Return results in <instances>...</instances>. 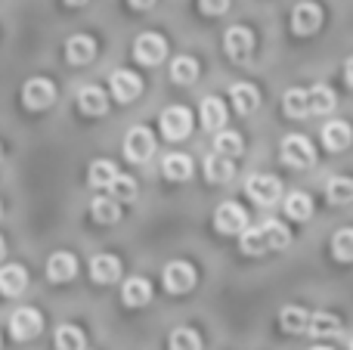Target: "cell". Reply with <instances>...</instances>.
Wrapping results in <instances>:
<instances>
[{
	"label": "cell",
	"instance_id": "cell-20",
	"mask_svg": "<svg viewBox=\"0 0 353 350\" xmlns=\"http://www.w3.org/2000/svg\"><path fill=\"white\" fill-rule=\"evenodd\" d=\"M261 227V233H263V239H267V248L270 251H285L288 245H292V233H288V227L282 220H263V223H257Z\"/></svg>",
	"mask_w": 353,
	"mask_h": 350
},
{
	"label": "cell",
	"instance_id": "cell-6",
	"mask_svg": "<svg viewBox=\"0 0 353 350\" xmlns=\"http://www.w3.org/2000/svg\"><path fill=\"white\" fill-rule=\"evenodd\" d=\"M245 192H248V198L257 205H276L282 196V183L273 174H251L248 183H245Z\"/></svg>",
	"mask_w": 353,
	"mask_h": 350
},
{
	"label": "cell",
	"instance_id": "cell-42",
	"mask_svg": "<svg viewBox=\"0 0 353 350\" xmlns=\"http://www.w3.org/2000/svg\"><path fill=\"white\" fill-rule=\"evenodd\" d=\"M130 6H134V10H149V6L155 3V0H128Z\"/></svg>",
	"mask_w": 353,
	"mask_h": 350
},
{
	"label": "cell",
	"instance_id": "cell-4",
	"mask_svg": "<svg viewBox=\"0 0 353 350\" xmlns=\"http://www.w3.org/2000/svg\"><path fill=\"white\" fill-rule=\"evenodd\" d=\"M159 127L161 134L168 136V140H186L189 134H192V112L186 109V105H171V109L161 112L159 118Z\"/></svg>",
	"mask_w": 353,
	"mask_h": 350
},
{
	"label": "cell",
	"instance_id": "cell-3",
	"mask_svg": "<svg viewBox=\"0 0 353 350\" xmlns=\"http://www.w3.org/2000/svg\"><path fill=\"white\" fill-rule=\"evenodd\" d=\"M282 158L292 167H313L316 165V149L304 134H288L282 140Z\"/></svg>",
	"mask_w": 353,
	"mask_h": 350
},
{
	"label": "cell",
	"instance_id": "cell-48",
	"mask_svg": "<svg viewBox=\"0 0 353 350\" xmlns=\"http://www.w3.org/2000/svg\"><path fill=\"white\" fill-rule=\"evenodd\" d=\"M350 350H353V341H350Z\"/></svg>",
	"mask_w": 353,
	"mask_h": 350
},
{
	"label": "cell",
	"instance_id": "cell-24",
	"mask_svg": "<svg viewBox=\"0 0 353 350\" xmlns=\"http://www.w3.org/2000/svg\"><path fill=\"white\" fill-rule=\"evenodd\" d=\"M90 214L97 223H103V227H112V223L121 220V202H115L112 196H99L90 202Z\"/></svg>",
	"mask_w": 353,
	"mask_h": 350
},
{
	"label": "cell",
	"instance_id": "cell-26",
	"mask_svg": "<svg viewBox=\"0 0 353 350\" xmlns=\"http://www.w3.org/2000/svg\"><path fill=\"white\" fill-rule=\"evenodd\" d=\"M226 121V105L220 96H205L201 99V124L208 130H220Z\"/></svg>",
	"mask_w": 353,
	"mask_h": 350
},
{
	"label": "cell",
	"instance_id": "cell-8",
	"mask_svg": "<svg viewBox=\"0 0 353 350\" xmlns=\"http://www.w3.org/2000/svg\"><path fill=\"white\" fill-rule=\"evenodd\" d=\"M134 56L143 65H159L168 56V41L161 34H155V31H146V34H140L134 41Z\"/></svg>",
	"mask_w": 353,
	"mask_h": 350
},
{
	"label": "cell",
	"instance_id": "cell-41",
	"mask_svg": "<svg viewBox=\"0 0 353 350\" xmlns=\"http://www.w3.org/2000/svg\"><path fill=\"white\" fill-rule=\"evenodd\" d=\"M344 78H347V84L353 87V56H350L347 62H344Z\"/></svg>",
	"mask_w": 353,
	"mask_h": 350
},
{
	"label": "cell",
	"instance_id": "cell-11",
	"mask_svg": "<svg viewBox=\"0 0 353 350\" xmlns=\"http://www.w3.org/2000/svg\"><path fill=\"white\" fill-rule=\"evenodd\" d=\"M319 25H323V10L313 0H301L292 10V28L294 34H316Z\"/></svg>",
	"mask_w": 353,
	"mask_h": 350
},
{
	"label": "cell",
	"instance_id": "cell-2",
	"mask_svg": "<svg viewBox=\"0 0 353 350\" xmlns=\"http://www.w3.org/2000/svg\"><path fill=\"white\" fill-rule=\"evenodd\" d=\"M155 152V136L149 127H130L124 136V158L134 165H146Z\"/></svg>",
	"mask_w": 353,
	"mask_h": 350
},
{
	"label": "cell",
	"instance_id": "cell-35",
	"mask_svg": "<svg viewBox=\"0 0 353 350\" xmlns=\"http://www.w3.org/2000/svg\"><path fill=\"white\" fill-rule=\"evenodd\" d=\"M168 350H201V338L195 329H174L168 338Z\"/></svg>",
	"mask_w": 353,
	"mask_h": 350
},
{
	"label": "cell",
	"instance_id": "cell-28",
	"mask_svg": "<svg viewBox=\"0 0 353 350\" xmlns=\"http://www.w3.org/2000/svg\"><path fill=\"white\" fill-rule=\"evenodd\" d=\"M192 158L183 152H171L165 161H161V171H165L168 180H189L192 177Z\"/></svg>",
	"mask_w": 353,
	"mask_h": 350
},
{
	"label": "cell",
	"instance_id": "cell-29",
	"mask_svg": "<svg viewBox=\"0 0 353 350\" xmlns=\"http://www.w3.org/2000/svg\"><path fill=\"white\" fill-rule=\"evenodd\" d=\"M307 320H310V313L304 307H282V313H279V322L288 335H304Z\"/></svg>",
	"mask_w": 353,
	"mask_h": 350
},
{
	"label": "cell",
	"instance_id": "cell-36",
	"mask_svg": "<svg viewBox=\"0 0 353 350\" xmlns=\"http://www.w3.org/2000/svg\"><path fill=\"white\" fill-rule=\"evenodd\" d=\"M282 109H285L288 118H304L307 115V90H301V87L285 90V96H282Z\"/></svg>",
	"mask_w": 353,
	"mask_h": 350
},
{
	"label": "cell",
	"instance_id": "cell-21",
	"mask_svg": "<svg viewBox=\"0 0 353 350\" xmlns=\"http://www.w3.org/2000/svg\"><path fill=\"white\" fill-rule=\"evenodd\" d=\"M230 99H232V109H236L239 115H251V112L261 105V93H257L254 84H232Z\"/></svg>",
	"mask_w": 353,
	"mask_h": 350
},
{
	"label": "cell",
	"instance_id": "cell-23",
	"mask_svg": "<svg viewBox=\"0 0 353 350\" xmlns=\"http://www.w3.org/2000/svg\"><path fill=\"white\" fill-rule=\"evenodd\" d=\"M205 177L211 180V183H230V180L236 177V165H232L230 155L214 152L211 158L205 161Z\"/></svg>",
	"mask_w": 353,
	"mask_h": 350
},
{
	"label": "cell",
	"instance_id": "cell-46",
	"mask_svg": "<svg viewBox=\"0 0 353 350\" xmlns=\"http://www.w3.org/2000/svg\"><path fill=\"white\" fill-rule=\"evenodd\" d=\"M313 350H332V347H313Z\"/></svg>",
	"mask_w": 353,
	"mask_h": 350
},
{
	"label": "cell",
	"instance_id": "cell-19",
	"mask_svg": "<svg viewBox=\"0 0 353 350\" xmlns=\"http://www.w3.org/2000/svg\"><path fill=\"white\" fill-rule=\"evenodd\" d=\"M74 99H78V109L84 112V115H105V112H109V96H105V90H99V87H81Z\"/></svg>",
	"mask_w": 353,
	"mask_h": 350
},
{
	"label": "cell",
	"instance_id": "cell-43",
	"mask_svg": "<svg viewBox=\"0 0 353 350\" xmlns=\"http://www.w3.org/2000/svg\"><path fill=\"white\" fill-rule=\"evenodd\" d=\"M68 6H84V3H90V0H65Z\"/></svg>",
	"mask_w": 353,
	"mask_h": 350
},
{
	"label": "cell",
	"instance_id": "cell-33",
	"mask_svg": "<svg viewBox=\"0 0 353 350\" xmlns=\"http://www.w3.org/2000/svg\"><path fill=\"white\" fill-rule=\"evenodd\" d=\"M325 196L332 205H347L353 202V180L350 177H332L325 183Z\"/></svg>",
	"mask_w": 353,
	"mask_h": 350
},
{
	"label": "cell",
	"instance_id": "cell-1",
	"mask_svg": "<svg viewBox=\"0 0 353 350\" xmlns=\"http://www.w3.org/2000/svg\"><path fill=\"white\" fill-rule=\"evenodd\" d=\"M161 282H165V289L171 291V295H186V291L195 289L199 273H195V267L189 264V260H171V264L161 270Z\"/></svg>",
	"mask_w": 353,
	"mask_h": 350
},
{
	"label": "cell",
	"instance_id": "cell-12",
	"mask_svg": "<svg viewBox=\"0 0 353 350\" xmlns=\"http://www.w3.org/2000/svg\"><path fill=\"white\" fill-rule=\"evenodd\" d=\"M223 50H226L230 59L245 62L248 59V53L254 50V34H251L245 25H232V28L226 31V37H223Z\"/></svg>",
	"mask_w": 353,
	"mask_h": 350
},
{
	"label": "cell",
	"instance_id": "cell-32",
	"mask_svg": "<svg viewBox=\"0 0 353 350\" xmlns=\"http://www.w3.org/2000/svg\"><path fill=\"white\" fill-rule=\"evenodd\" d=\"M115 174H118L115 161L99 158V161H93V165H90V171H87V180H90V186H97V189H105V186L112 183V177H115Z\"/></svg>",
	"mask_w": 353,
	"mask_h": 350
},
{
	"label": "cell",
	"instance_id": "cell-39",
	"mask_svg": "<svg viewBox=\"0 0 353 350\" xmlns=\"http://www.w3.org/2000/svg\"><path fill=\"white\" fill-rule=\"evenodd\" d=\"M332 254H335L338 260H344V264H350L353 260V229H338V233L332 236Z\"/></svg>",
	"mask_w": 353,
	"mask_h": 350
},
{
	"label": "cell",
	"instance_id": "cell-14",
	"mask_svg": "<svg viewBox=\"0 0 353 350\" xmlns=\"http://www.w3.org/2000/svg\"><path fill=\"white\" fill-rule=\"evenodd\" d=\"M65 59L72 62V65H87V62L97 59V41H93L90 34H74L68 37L65 43Z\"/></svg>",
	"mask_w": 353,
	"mask_h": 350
},
{
	"label": "cell",
	"instance_id": "cell-22",
	"mask_svg": "<svg viewBox=\"0 0 353 350\" xmlns=\"http://www.w3.org/2000/svg\"><path fill=\"white\" fill-rule=\"evenodd\" d=\"M335 109V90L325 84H316L307 90V115H329Z\"/></svg>",
	"mask_w": 353,
	"mask_h": 350
},
{
	"label": "cell",
	"instance_id": "cell-25",
	"mask_svg": "<svg viewBox=\"0 0 353 350\" xmlns=\"http://www.w3.org/2000/svg\"><path fill=\"white\" fill-rule=\"evenodd\" d=\"M338 332H341V320L335 313L319 310V313H310V320H307V335H313V338H329V335Z\"/></svg>",
	"mask_w": 353,
	"mask_h": 350
},
{
	"label": "cell",
	"instance_id": "cell-16",
	"mask_svg": "<svg viewBox=\"0 0 353 350\" xmlns=\"http://www.w3.org/2000/svg\"><path fill=\"white\" fill-rule=\"evenodd\" d=\"M353 143V127L347 121H329L323 127V146L329 152H344Z\"/></svg>",
	"mask_w": 353,
	"mask_h": 350
},
{
	"label": "cell",
	"instance_id": "cell-5",
	"mask_svg": "<svg viewBox=\"0 0 353 350\" xmlns=\"http://www.w3.org/2000/svg\"><path fill=\"white\" fill-rule=\"evenodd\" d=\"M41 329H43L41 310H34V307H19V310H12V316H10V335H12L16 341H31V338H37V335H41Z\"/></svg>",
	"mask_w": 353,
	"mask_h": 350
},
{
	"label": "cell",
	"instance_id": "cell-27",
	"mask_svg": "<svg viewBox=\"0 0 353 350\" xmlns=\"http://www.w3.org/2000/svg\"><path fill=\"white\" fill-rule=\"evenodd\" d=\"M282 208H285V214L292 217V220H307V217L313 214V198L307 196V192L294 189V192H288V196H285Z\"/></svg>",
	"mask_w": 353,
	"mask_h": 350
},
{
	"label": "cell",
	"instance_id": "cell-17",
	"mask_svg": "<svg viewBox=\"0 0 353 350\" xmlns=\"http://www.w3.org/2000/svg\"><path fill=\"white\" fill-rule=\"evenodd\" d=\"M74 273H78V260H74V254L56 251L53 258L47 260V279L50 282H68V279H74Z\"/></svg>",
	"mask_w": 353,
	"mask_h": 350
},
{
	"label": "cell",
	"instance_id": "cell-10",
	"mask_svg": "<svg viewBox=\"0 0 353 350\" xmlns=\"http://www.w3.org/2000/svg\"><path fill=\"white\" fill-rule=\"evenodd\" d=\"M214 227H217V233H223V236H236L248 227V214H245L242 205L223 202L217 211H214Z\"/></svg>",
	"mask_w": 353,
	"mask_h": 350
},
{
	"label": "cell",
	"instance_id": "cell-38",
	"mask_svg": "<svg viewBox=\"0 0 353 350\" xmlns=\"http://www.w3.org/2000/svg\"><path fill=\"white\" fill-rule=\"evenodd\" d=\"M239 236H242V251L245 254H267L270 251L267 239H263V233H261V227H245Z\"/></svg>",
	"mask_w": 353,
	"mask_h": 350
},
{
	"label": "cell",
	"instance_id": "cell-7",
	"mask_svg": "<svg viewBox=\"0 0 353 350\" xmlns=\"http://www.w3.org/2000/svg\"><path fill=\"white\" fill-rule=\"evenodd\" d=\"M53 99H56L53 81H47V78H31V81H25V87H22V103H25V109L43 112V109H50V105H53Z\"/></svg>",
	"mask_w": 353,
	"mask_h": 350
},
{
	"label": "cell",
	"instance_id": "cell-44",
	"mask_svg": "<svg viewBox=\"0 0 353 350\" xmlns=\"http://www.w3.org/2000/svg\"><path fill=\"white\" fill-rule=\"evenodd\" d=\"M3 254H6V242H3V236H0V260H3Z\"/></svg>",
	"mask_w": 353,
	"mask_h": 350
},
{
	"label": "cell",
	"instance_id": "cell-45",
	"mask_svg": "<svg viewBox=\"0 0 353 350\" xmlns=\"http://www.w3.org/2000/svg\"><path fill=\"white\" fill-rule=\"evenodd\" d=\"M0 161H3V146H0Z\"/></svg>",
	"mask_w": 353,
	"mask_h": 350
},
{
	"label": "cell",
	"instance_id": "cell-30",
	"mask_svg": "<svg viewBox=\"0 0 353 350\" xmlns=\"http://www.w3.org/2000/svg\"><path fill=\"white\" fill-rule=\"evenodd\" d=\"M105 189H109V196L115 198V202H134V198H137V180L118 171L115 177H112V183L105 186Z\"/></svg>",
	"mask_w": 353,
	"mask_h": 350
},
{
	"label": "cell",
	"instance_id": "cell-40",
	"mask_svg": "<svg viewBox=\"0 0 353 350\" xmlns=\"http://www.w3.org/2000/svg\"><path fill=\"white\" fill-rule=\"evenodd\" d=\"M201 12H208V16H220V12H226V6H230V0H199Z\"/></svg>",
	"mask_w": 353,
	"mask_h": 350
},
{
	"label": "cell",
	"instance_id": "cell-37",
	"mask_svg": "<svg viewBox=\"0 0 353 350\" xmlns=\"http://www.w3.org/2000/svg\"><path fill=\"white\" fill-rule=\"evenodd\" d=\"M242 149H245V143L239 134H232V130H217V136H214V152L232 158V155H242Z\"/></svg>",
	"mask_w": 353,
	"mask_h": 350
},
{
	"label": "cell",
	"instance_id": "cell-15",
	"mask_svg": "<svg viewBox=\"0 0 353 350\" xmlns=\"http://www.w3.org/2000/svg\"><path fill=\"white\" fill-rule=\"evenodd\" d=\"M28 285V273H25L22 264H6L0 267V295L6 298H19Z\"/></svg>",
	"mask_w": 353,
	"mask_h": 350
},
{
	"label": "cell",
	"instance_id": "cell-13",
	"mask_svg": "<svg viewBox=\"0 0 353 350\" xmlns=\"http://www.w3.org/2000/svg\"><path fill=\"white\" fill-rule=\"evenodd\" d=\"M90 276L93 282L99 285H112L121 279V260L115 258V254H97V258L90 260Z\"/></svg>",
	"mask_w": 353,
	"mask_h": 350
},
{
	"label": "cell",
	"instance_id": "cell-18",
	"mask_svg": "<svg viewBox=\"0 0 353 350\" xmlns=\"http://www.w3.org/2000/svg\"><path fill=\"white\" fill-rule=\"evenodd\" d=\"M121 301L128 304V307H146V304L152 301V285H149V279L130 276L121 289Z\"/></svg>",
	"mask_w": 353,
	"mask_h": 350
},
{
	"label": "cell",
	"instance_id": "cell-9",
	"mask_svg": "<svg viewBox=\"0 0 353 350\" xmlns=\"http://www.w3.org/2000/svg\"><path fill=\"white\" fill-rule=\"evenodd\" d=\"M109 84H112V96H115L118 103H134L143 93V78L137 72H130V68H115Z\"/></svg>",
	"mask_w": 353,
	"mask_h": 350
},
{
	"label": "cell",
	"instance_id": "cell-31",
	"mask_svg": "<svg viewBox=\"0 0 353 350\" xmlns=\"http://www.w3.org/2000/svg\"><path fill=\"white\" fill-rule=\"evenodd\" d=\"M171 78H174V84H192L199 78V62L192 56H176L171 62Z\"/></svg>",
	"mask_w": 353,
	"mask_h": 350
},
{
	"label": "cell",
	"instance_id": "cell-34",
	"mask_svg": "<svg viewBox=\"0 0 353 350\" xmlns=\"http://www.w3.org/2000/svg\"><path fill=\"white\" fill-rule=\"evenodd\" d=\"M87 338L78 326H59L56 329V350H84Z\"/></svg>",
	"mask_w": 353,
	"mask_h": 350
},
{
	"label": "cell",
	"instance_id": "cell-47",
	"mask_svg": "<svg viewBox=\"0 0 353 350\" xmlns=\"http://www.w3.org/2000/svg\"><path fill=\"white\" fill-rule=\"evenodd\" d=\"M0 214H3V202H0Z\"/></svg>",
	"mask_w": 353,
	"mask_h": 350
}]
</instances>
